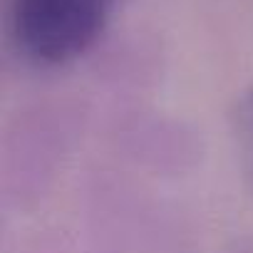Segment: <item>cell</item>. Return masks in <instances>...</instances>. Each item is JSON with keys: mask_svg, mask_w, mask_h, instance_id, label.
I'll return each instance as SVG.
<instances>
[{"mask_svg": "<svg viewBox=\"0 0 253 253\" xmlns=\"http://www.w3.org/2000/svg\"><path fill=\"white\" fill-rule=\"evenodd\" d=\"M117 0H10L8 35L28 65L55 70L87 55L109 25Z\"/></svg>", "mask_w": 253, "mask_h": 253, "instance_id": "6da1fadb", "label": "cell"}, {"mask_svg": "<svg viewBox=\"0 0 253 253\" xmlns=\"http://www.w3.org/2000/svg\"><path fill=\"white\" fill-rule=\"evenodd\" d=\"M231 137L238 154V167L253 196V84L243 87L231 107Z\"/></svg>", "mask_w": 253, "mask_h": 253, "instance_id": "7a4b0ae2", "label": "cell"}]
</instances>
